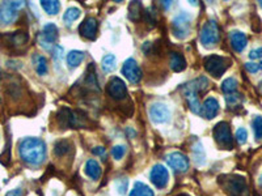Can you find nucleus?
<instances>
[{
	"mask_svg": "<svg viewBox=\"0 0 262 196\" xmlns=\"http://www.w3.org/2000/svg\"><path fill=\"white\" fill-rule=\"evenodd\" d=\"M21 160L30 166H39L45 162L46 145L38 137H25L18 144Z\"/></svg>",
	"mask_w": 262,
	"mask_h": 196,
	"instance_id": "1",
	"label": "nucleus"
},
{
	"mask_svg": "<svg viewBox=\"0 0 262 196\" xmlns=\"http://www.w3.org/2000/svg\"><path fill=\"white\" fill-rule=\"evenodd\" d=\"M210 81L205 78V76H201V78L195 79V80H191L189 83L184 84L182 85V93H184L186 101H188L189 109L191 110V113L194 114H201V102H200V93L206 90L209 88Z\"/></svg>",
	"mask_w": 262,
	"mask_h": 196,
	"instance_id": "2",
	"label": "nucleus"
},
{
	"mask_svg": "<svg viewBox=\"0 0 262 196\" xmlns=\"http://www.w3.org/2000/svg\"><path fill=\"white\" fill-rule=\"evenodd\" d=\"M219 184L228 196H249L247 181L240 176L219 177Z\"/></svg>",
	"mask_w": 262,
	"mask_h": 196,
	"instance_id": "3",
	"label": "nucleus"
},
{
	"mask_svg": "<svg viewBox=\"0 0 262 196\" xmlns=\"http://www.w3.org/2000/svg\"><path fill=\"white\" fill-rule=\"evenodd\" d=\"M58 122L62 128H80L88 125L86 115L81 111H75L69 107H62L58 111Z\"/></svg>",
	"mask_w": 262,
	"mask_h": 196,
	"instance_id": "4",
	"label": "nucleus"
},
{
	"mask_svg": "<svg viewBox=\"0 0 262 196\" xmlns=\"http://www.w3.org/2000/svg\"><path fill=\"white\" fill-rule=\"evenodd\" d=\"M212 136L215 141L222 149H232L233 148V137L231 132V127L227 122H219L212 130Z\"/></svg>",
	"mask_w": 262,
	"mask_h": 196,
	"instance_id": "5",
	"label": "nucleus"
},
{
	"mask_svg": "<svg viewBox=\"0 0 262 196\" xmlns=\"http://www.w3.org/2000/svg\"><path fill=\"white\" fill-rule=\"evenodd\" d=\"M24 2H3L0 4V24L11 25L17 18L18 11L24 8Z\"/></svg>",
	"mask_w": 262,
	"mask_h": 196,
	"instance_id": "6",
	"label": "nucleus"
},
{
	"mask_svg": "<svg viewBox=\"0 0 262 196\" xmlns=\"http://www.w3.org/2000/svg\"><path fill=\"white\" fill-rule=\"evenodd\" d=\"M201 43L205 47H212L219 42L221 39V30L217 27V22L214 20H209L205 22L201 30Z\"/></svg>",
	"mask_w": 262,
	"mask_h": 196,
	"instance_id": "7",
	"label": "nucleus"
},
{
	"mask_svg": "<svg viewBox=\"0 0 262 196\" xmlns=\"http://www.w3.org/2000/svg\"><path fill=\"white\" fill-rule=\"evenodd\" d=\"M203 63H205L206 71L217 79L221 78L222 75H224L231 62H229V59L221 57V55H210V57L205 58Z\"/></svg>",
	"mask_w": 262,
	"mask_h": 196,
	"instance_id": "8",
	"label": "nucleus"
},
{
	"mask_svg": "<svg viewBox=\"0 0 262 196\" xmlns=\"http://www.w3.org/2000/svg\"><path fill=\"white\" fill-rule=\"evenodd\" d=\"M173 34L179 39H185L189 36L191 28V16L188 12H180L179 15L174 16L172 21Z\"/></svg>",
	"mask_w": 262,
	"mask_h": 196,
	"instance_id": "9",
	"label": "nucleus"
},
{
	"mask_svg": "<svg viewBox=\"0 0 262 196\" xmlns=\"http://www.w3.org/2000/svg\"><path fill=\"white\" fill-rule=\"evenodd\" d=\"M58 37H59V30H58V27L53 22H49L43 27L42 32L39 33L38 36V42L42 47L48 51H53L54 47H55V43L58 41Z\"/></svg>",
	"mask_w": 262,
	"mask_h": 196,
	"instance_id": "10",
	"label": "nucleus"
},
{
	"mask_svg": "<svg viewBox=\"0 0 262 196\" xmlns=\"http://www.w3.org/2000/svg\"><path fill=\"white\" fill-rule=\"evenodd\" d=\"M148 114L152 122L156 123V125H164V123H168L170 120L169 107L165 104H161V102L152 104L148 109Z\"/></svg>",
	"mask_w": 262,
	"mask_h": 196,
	"instance_id": "11",
	"label": "nucleus"
},
{
	"mask_svg": "<svg viewBox=\"0 0 262 196\" xmlns=\"http://www.w3.org/2000/svg\"><path fill=\"white\" fill-rule=\"evenodd\" d=\"M149 179H151V182L156 188L161 190V188L167 187L168 181H169V173L164 167V165L156 163L155 166L151 169V173H149Z\"/></svg>",
	"mask_w": 262,
	"mask_h": 196,
	"instance_id": "12",
	"label": "nucleus"
},
{
	"mask_svg": "<svg viewBox=\"0 0 262 196\" xmlns=\"http://www.w3.org/2000/svg\"><path fill=\"white\" fill-rule=\"evenodd\" d=\"M107 94L116 101H121L127 95V86L119 78H112L106 85Z\"/></svg>",
	"mask_w": 262,
	"mask_h": 196,
	"instance_id": "13",
	"label": "nucleus"
},
{
	"mask_svg": "<svg viewBox=\"0 0 262 196\" xmlns=\"http://www.w3.org/2000/svg\"><path fill=\"white\" fill-rule=\"evenodd\" d=\"M167 162L170 167L173 169V172L176 173H184L189 169L190 166V162H189V158L181 153V152H172L167 156Z\"/></svg>",
	"mask_w": 262,
	"mask_h": 196,
	"instance_id": "14",
	"label": "nucleus"
},
{
	"mask_svg": "<svg viewBox=\"0 0 262 196\" xmlns=\"http://www.w3.org/2000/svg\"><path fill=\"white\" fill-rule=\"evenodd\" d=\"M122 75L133 84H138L142 79V71H140L138 63L133 58H130V59L123 63Z\"/></svg>",
	"mask_w": 262,
	"mask_h": 196,
	"instance_id": "15",
	"label": "nucleus"
},
{
	"mask_svg": "<svg viewBox=\"0 0 262 196\" xmlns=\"http://www.w3.org/2000/svg\"><path fill=\"white\" fill-rule=\"evenodd\" d=\"M98 24L95 17H86L85 20L79 25V33L85 39H95L97 34Z\"/></svg>",
	"mask_w": 262,
	"mask_h": 196,
	"instance_id": "16",
	"label": "nucleus"
},
{
	"mask_svg": "<svg viewBox=\"0 0 262 196\" xmlns=\"http://www.w3.org/2000/svg\"><path fill=\"white\" fill-rule=\"evenodd\" d=\"M217 111H219V102L216 98L209 97L206 98L205 102L201 105V115L205 119H212L216 116Z\"/></svg>",
	"mask_w": 262,
	"mask_h": 196,
	"instance_id": "17",
	"label": "nucleus"
},
{
	"mask_svg": "<svg viewBox=\"0 0 262 196\" xmlns=\"http://www.w3.org/2000/svg\"><path fill=\"white\" fill-rule=\"evenodd\" d=\"M6 38L7 45L9 47H13V48H18L21 46L27 45L28 41H29V36H28L25 32H15V33H11V34H7L4 36Z\"/></svg>",
	"mask_w": 262,
	"mask_h": 196,
	"instance_id": "18",
	"label": "nucleus"
},
{
	"mask_svg": "<svg viewBox=\"0 0 262 196\" xmlns=\"http://www.w3.org/2000/svg\"><path fill=\"white\" fill-rule=\"evenodd\" d=\"M229 39H231V46L236 53H242L248 45L247 36L242 32H232L229 36Z\"/></svg>",
	"mask_w": 262,
	"mask_h": 196,
	"instance_id": "19",
	"label": "nucleus"
},
{
	"mask_svg": "<svg viewBox=\"0 0 262 196\" xmlns=\"http://www.w3.org/2000/svg\"><path fill=\"white\" fill-rule=\"evenodd\" d=\"M84 173L88 178H91L92 181H97L101 177V167L98 165V162L93 158H90L86 161L85 165H84Z\"/></svg>",
	"mask_w": 262,
	"mask_h": 196,
	"instance_id": "20",
	"label": "nucleus"
},
{
	"mask_svg": "<svg viewBox=\"0 0 262 196\" xmlns=\"http://www.w3.org/2000/svg\"><path fill=\"white\" fill-rule=\"evenodd\" d=\"M169 64L170 68L174 72H181L186 68V59H185L182 54L172 53L169 58Z\"/></svg>",
	"mask_w": 262,
	"mask_h": 196,
	"instance_id": "21",
	"label": "nucleus"
},
{
	"mask_svg": "<svg viewBox=\"0 0 262 196\" xmlns=\"http://www.w3.org/2000/svg\"><path fill=\"white\" fill-rule=\"evenodd\" d=\"M84 85L86 86V89L88 90H95V92H98L100 88H98V81L97 78H96V72H95V67L93 65H90V68H88V72L85 74V78H84Z\"/></svg>",
	"mask_w": 262,
	"mask_h": 196,
	"instance_id": "22",
	"label": "nucleus"
},
{
	"mask_svg": "<svg viewBox=\"0 0 262 196\" xmlns=\"http://www.w3.org/2000/svg\"><path fill=\"white\" fill-rule=\"evenodd\" d=\"M84 58H85V54L84 51H79V50H72L70 51L69 55H67V65H69L70 69H74L76 67L83 63Z\"/></svg>",
	"mask_w": 262,
	"mask_h": 196,
	"instance_id": "23",
	"label": "nucleus"
},
{
	"mask_svg": "<svg viewBox=\"0 0 262 196\" xmlns=\"http://www.w3.org/2000/svg\"><path fill=\"white\" fill-rule=\"evenodd\" d=\"M33 64H34V68H36V72L39 75V76H45L49 71L48 67V60L43 55H39V54H34L33 55Z\"/></svg>",
	"mask_w": 262,
	"mask_h": 196,
	"instance_id": "24",
	"label": "nucleus"
},
{
	"mask_svg": "<svg viewBox=\"0 0 262 196\" xmlns=\"http://www.w3.org/2000/svg\"><path fill=\"white\" fill-rule=\"evenodd\" d=\"M128 196H155V193L147 184L142 183V182H135L134 187Z\"/></svg>",
	"mask_w": 262,
	"mask_h": 196,
	"instance_id": "25",
	"label": "nucleus"
},
{
	"mask_svg": "<svg viewBox=\"0 0 262 196\" xmlns=\"http://www.w3.org/2000/svg\"><path fill=\"white\" fill-rule=\"evenodd\" d=\"M71 148V143L69 140H58L55 145H54V156L55 157H63L70 152Z\"/></svg>",
	"mask_w": 262,
	"mask_h": 196,
	"instance_id": "26",
	"label": "nucleus"
},
{
	"mask_svg": "<svg viewBox=\"0 0 262 196\" xmlns=\"http://www.w3.org/2000/svg\"><path fill=\"white\" fill-rule=\"evenodd\" d=\"M142 12H143V7L140 2H133L128 6V18L131 21H139L142 18Z\"/></svg>",
	"mask_w": 262,
	"mask_h": 196,
	"instance_id": "27",
	"label": "nucleus"
},
{
	"mask_svg": "<svg viewBox=\"0 0 262 196\" xmlns=\"http://www.w3.org/2000/svg\"><path fill=\"white\" fill-rule=\"evenodd\" d=\"M193 156H194V162L196 165H203L206 162V153H205V149H203L202 144L200 141H196L195 145L193 146Z\"/></svg>",
	"mask_w": 262,
	"mask_h": 196,
	"instance_id": "28",
	"label": "nucleus"
},
{
	"mask_svg": "<svg viewBox=\"0 0 262 196\" xmlns=\"http://www.w3.org/2000/svg\"><path fill=\"white\" fill-rule=\"evenodd\" d=\"M41 7L45 9V12L48 13V15L53 16V15H57V13L59 12L60 3L59 2H57V0H50V2H48V0H42Z\"/></svg>",
	"mask_w": 262,
	"mask_h": 196,
	"instance_id": "29",
	"label": "nucleus"
},
{
	"mask_svg": "<svg viewBox=\"0 0 262 196\" xmlns=\"http://www.w3.org/2000/svg\"><path fill=\"white\" fill-rule=\"evenodd\" d=\"M101 65H102V69H104L105 72H107V74L113 72L117 67L116 57H114L113 54H106V55L102 58Z\"/></svg>",
	"mask_w": 262,
	"mask_h": 196,
	"instance_id": "30",
	"label": "nucleus"
},
{
	"mask_svg": "<svg viewBox=\"0 0 262 196\" xmlns=\"http://www.w3.org/2000/svg\"><path fill=\"white\" fill-rule=\"evenodd\" d=\"M79 16H80V9L76 8V7H71V8L67 9L64 12V15H63V21H64L67 25H70L72 24L74 21L78 20Z\"/></svg>",
	"mask_w": 262,
	"mask_h": 196,
	"instance_id": "31",
	"label": "nucleus"
},
{
	"mask_svg": "<svg viewBox=\"0 0 262 196\" xmlns=\"http://www.w3.org/2000/svg\"><path fill=\"white\" fill-rule=\"evenodd\" d=\"M237 80L233 78H228L223 81L222 84V90H223L226 94H232V93H236L237 90Z\"/></svg>",
	"mask_w": 262,
	"mask_h": 196,
	"instance_id": "32",
	"label": "nucleus"
},
{
	"mask_svg": "<svg viewBox=\"0 0 262 196\" xmlns=\"http://www.w3.org/2000/svg\"><path fill=\"white\" fill-rule=\"evenodd\" d=\"M252 127L254 131V137H256L257 141H261L262 140V116H256L252 122Z\"/></svg>",
	"mask_w": 262,
	"mask_h": 196,
	"instance_id": "33",
	"label": "nucleus"
},
{
	"mask_svg": "<svg viewBox=\"0 0 262 196\" xmlns=\"http://www.w3.org/2000/svg\"><path fill=\"white\" fill-rule=\"evenodd\" d=\"M243 101L242 94H238V93H232V94H227L226 95V102L228 105L229 109H232V107L240 106Z\"/></svg>",
	"mask_w": 262,
	"mask_h": 196,
	"instance_id": "34",
	"label": "nucleus"
},
{
	"mask_svg": "<svg viewBox=\"0 0 262 196\" xmlns=\"http://www.w3.org/2000/svg\"><path fill=\"white\" fill-rule=\"evenodd\" d=\"M128 187V181L126 178H119L118 181L116 182V188L118 191L119 195H125L126 191H127Z\"/></svg>",
	"mask_w": 262,
	"mask_h": 196,
	"instance_id": "35",
	"label": "nucleus"
},
{
	"mask_svg": "<svg viewBox=\"0 0 262 196\" xmlns=\"http://www.w3.org/2000/svg\"><path fill=\"white\" fill-rule=\"evenodd\" d=\"M126 153V146L125 145H116L112 149V156L114 160H121Z\"/></svg>",
	"mask_w": 262,
	"mask_h": 196,
	"instance_id": "36",
	"label": "nucleus"
},
{
	"mask_svg": "<svg viewBox=\"0 0 262 196\" xmlns=\"http://www.w3.org/2000/svg\"><path fill=\"white\" fill-rule=\"evenodd\" d=\"M248 139V132L245 128H238L237 131H236V140H237L238 144H245V141H247Z\"/></svg>",
	"mask_w": 262,
	"mask_h": 196,
	"instance_id": "37",
	"label": "nucleus"
},
{
	"mask_svg": "<svg viewBox=\"0 0 262 196\" xmlns=\"http://www.w3.org/2000/svg\"><path fill=\"white\" fill-rule=\"evenodd\" d=\"M53 57H54V60H55V63H60L62 62V58H63V48L60 47V46H55L53 50Z\"/></svg>",
	"mask_w": 262,
	"mask_h": 196,
	"instance_id": "38",
	"label": "nucleus"
},
{
	"mask_svg": "<svg viewBox=\"0 0 262 196\" xmlns=\"http://www.w3.org/2000/svg\"><path fill=\"white\" fill-rule=\"evenodd\" d=\"M249 58L252 60H256V59L262 60V47L254 48V50L250 51V53H249Z\"/></svg>",
	"mask_w": 262,
	"mask_h": 196,
	"instance_id": "39",
	"label": "nucleus"
},
{
	"mask_svg": "<svg viewBox=\"0 0 262 196\" xmlns=\"http://www.w3.org/2000/svg\"><path fill=\"white\" fill-rule=\"evenodd\" d=\"M245 68H247V71L250 72V74H256L259 69L257 63H247V64H245Z\"/></svg>",
	"mask_w": 262,
	"mask_h": 196,
	"instance_id": "40",
	"label": "nucleus"
},
{
	"mask_svg": "<svg viewBox=\"0 0 262 196\" xmlns=\"http://www.w3.org/2000/svg\"><path fill=\"white\" fill-rule=\"evenodd\" d=\"M93 155L96 156H105V148L104 146H96V148L92 149Z\"/></svg>",
	"mask_w": 262,
	"mask_h": 196,
	"instance_id": "41",
	"label": "nucleus"
},
{
	"mask_svg": "<svg viewBox=\"0 0 262 196\" xmlns=\"http://www.w3.org/2000/svg\"><path fill=\"white\" fill-rule=\"evenodd\" d=\"M23 195V190L20 187L15 188V190H11L6 193V196H21Z\"/></svg>",
	"mask_w": 262,
	"mask_h": 196,
	"instance_id": "42",
	"label": "nucleus"
},
{
	"mask_svg": "<svg viewBox=\"0 0 262 196\" xmlns=\"http://www.w3.org/2000/svg\"><path fill=\"white\" fill-rule=\"evenodd\" d=\"M161 4H163V7H164V8L167 9V8H169V7H170V4H172V2H163V3H161Z\"/></svg>",
	"mask_w": 262,
	"mask_h": 196,
	"instance_id": "43",
	"label": "nucleus"
},
{
	"mask_svg": "<svg viewBox=\"0 0 262 196\" xmlns=\"http://www.w3.org/2000/svg\"><path fill=\"white\" fill-rule=\"evenodd\" d=\"M258 68H259V69H262V60H259V63H258Z\"/></svg>",
	"mask_w": 262,
	"mask_h": 196,
	"instance_id": "44",
	"label": "nucleus"
},
{
	"mask_svg": "<svg viewBox=\"0 0 262 196\" xmlns=\"http://www.w3.org/2000/svg\"><path fill=\"white\" fill-rule=\"evenodd\" d=\"M176 196H189L188 193H179V195H176Z\"/></svg>",
	"mask_w": 262,
	"mask_h": 196,
	"instance_id": "45",
	"label": "nucleus"
},
{
	"mask_svg": "<svg viewBox=\"0 0 262 196\" xmlns=\"http://www.w3.org/2000/svg\"><path fill=\"white\" fill-rule=\"evenodd\" d=\"M190 4H191V6H196L198 3H196V2H190Z\"/></svg>",
	"mask_w": 262,
	"mask_h": 196,
	"instance_id": "46",
	"label": "nucleus"
},
{
	"mask_svg": "<svg viewBox=\"0 0 262 196\" xmlns=\"http://www.w3.org/2000/svg\"><path fill=\"white\" fill-rule=\"evenodd\" d=\"M259 90H261V93H262V81L259 83Z\"/></svg>",
	"mask_w": 262,
	"mask_h": 196,
	"instance_id": "47",
	"label": "nucleus"
},
{
	"mask_svg": "<svg viewBox=\"0 0 262 196\" xmlns=\"http://www.w3.org/2000/svg\"><path fill=\"white\" fill-rule=\"evenodd\" d=\"M259 6H261V8H262V2H259Z\"/></svg>",
	"mask_w": 262,
	"mask_h": 196,
	"instance_id": "48",
	"label": "nucleus"
}]
</instances>
